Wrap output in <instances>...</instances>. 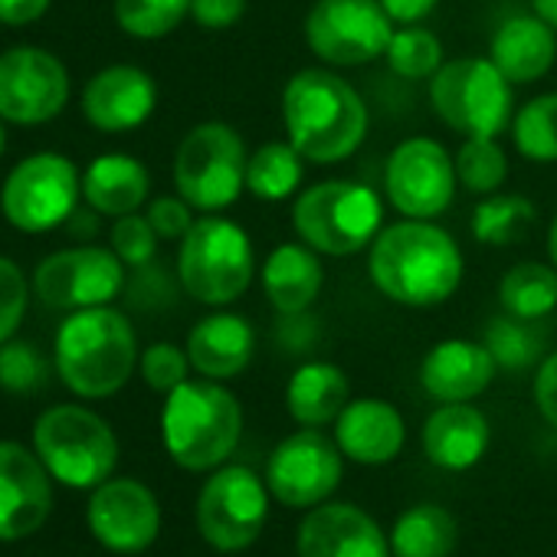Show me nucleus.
Returning <instances> with one entry per match:
<instances>
[{"label": "nucleus", "mask_w": 557, "mask_h": 557, "mask_svg": "<svg viewBox=\"0 0 557 557\" xmlns=\"http://www.w3.org/2000/svg\"><path fill=\"white\" fill-rule=\"evenodd\" d=\"M243 410L239 400L216 381H184L174 387L161 410V436L181 469H216L239 443Z\"/></svg>", "instance_id": "4"}, {"label": "nucleus", "mask_w": 557, "mask_h": 557, "mask_svg": "<svg viewBox=\"0 0 557 557\" xmlns=\"http://www.w3.org/2000/svg\"><path fill=\"white\" fill-rule=\"evenodd\" d=\"M515 151L534 164L557 161V92L528 99L511 119Z\"/></svg>", "instance_id": "33"}, {"label": "nucleus", "mask_w": 557, "mask_h": 557, "mask_svg": "<svg viewBox=\"0 0 557 557\" xmlns=\"http://www.w3.org/2000/svg\"><path fill=\"white\" fill-rule=\"evenodd\" d=\"M259 283H262L269 306L278 315L299 319L315 306V299L325 286V269H322V259L312 246L278 243L262 262Z\"/></svg>", "instance_id": "22"}, {"label": "nucleus", "mask_w": 557, "mask_h": 557, "mask_svg": "<svg viewBox=\"0 0 557 557\" xmlns=\"http://www.w3.org/2000/svg\"><path fill=\"white\" fill-rule=\"evenodd\" d=\"M387 66L394 76L420 83V79H433L436 70L446 63L443 60V44L433 30L420 27V24H407L400 30H394L387 53H384Z\"/></svg>", "instance_id": "34"}, {"label": "nucleus", "mask_w": 557, "mask_h": 557, "mask_svg": "<svg viewBox=\"0 0 557 557\" xmlns=\"http://www.w3.org/2000/svg\"><path fill=\"white\" fill-rule=\"evenodd\" d=\"M488 60L511 83H537L557 60V34L537 14H515L502 21L488 40Z\"/></svg>", "instance_id": "24"}, {"label": "nucleus", "mask_w": 557, "mask_h": 557, "mask_svg": "<svg viewBox=\"0 0 557 557\" xmlns=\"http://www.w3.org/2000/svg\"><path fill=\"white\" fill-rule=\"evenodd\" d=\"M381 4L394 24L407 27V24H420L423 17H430L440 0H381Z\"/></svg>", "instance_id": "46"}, {"label": "nucleus", "mask_w": 557, "mask_h": 557, "mask_svg": "<svg viewBox=\"0 0 557 557\" xmlns=\"http://www.w3.org/2000/svg\"><path fill=\"white\" fill-rule=\"evenodd\" d=\"M293 226L319 256H355L384 230V200L361 181H322L296 197Z\"/></svg>", "instance_id": "6"}, {"label": "nucleus", "mask_w": 557, "mask_h": 557, "mask_svg": "<svg viewBox=\"0 0 557 557\" xmlns=\"http://www.w3.org/2000/svg\"><path fill=\"white\" fill-rule=\"evenodd\" d=\"M151 190V174L148 168L122 151L99 154L86 171H83V197L86 203L102 213V216H125L141 210Z\"/></svg>", "instance_id": "27"}, {"label": "nucleus", "mask_w": 557, "mask_h": 557, "mask_svg": "<svg viewBox=\"0 0 557 557\" xmlns=\"http://www.w3.org/2000/svg\"><path fill=\"white\" fill-rule=\"evenodd\" d=\"M498 306L505 315L537 322L557 309V269L550 262H515L498 283Z\"/></svg>", "instance_id": "29"}, {"label": "nucleus", "mask_w": 557, "mask_h": 557, "mask_svg": "<svg viewBox=\"0 0 557 557\" xmlns=\"http://www.w3.org/2000/svg\"><path fill=\"white\" fill-rule=\"evenodd\" d=\"M27 302H30V283L24 269L0 256V345L11 342L27 315Z\"/></svg>", "instance_id": "40"}, {"label": "nucleus", "mask_w": 557, "mask_h": 557, "mask_svg": "<svg viewBox=\"0 0 557 557\" xmlns=\"http://www.w3.org/2000/svg\"><path fill=\"white\" fill-rule=\"evenodd\" d=\"M53 508L47 466L21 443H0V541L34 534Z\"/></svg>", "instance_id": "18"}, {"label": "nucleus", "mask_w": 557, "mask_h": 557, "mask_svg": "<svg viewBox=\"0 0 557 557\" xmlns=\"http://www.w3.org/2000/svg\"><path fill=\"white\" fill-rule=\"evenodd\" d=\"M50 11V0H0V24L27 27Z\"/></svg>", "instance_id": "45"}, {"label": "nucleus", "mask_w": 557, "mask_h": 557, "mask_svg": "<svg viewBox=\"0 0 557 557\" xmlns=\"http://www.w3.org/2000/svg\"><path fill=\"white\" fill-rule=\"evenodd\" d=\"M534 220H537V207L528 197L488 194L472 213V236L482 246H511L524 239Z\"/></svg>", "instance_id": "32"}, {"label": "nucleus", "mask_w": 557, "mask_h": 557, "mask_svg": "<svg viewBox=\"0 0 557 557\" xmlns=\"http://www.w3.org/2000/svg\"><path fill=\"white\" fill-rule=\"evenodd\" d=\"M299 557H391V541L358 505H319L299 528Z\"/></svg>", "instance_id": "20"}, {"label": "nucleus", "mask_w": 557, "mask_h": 557, "mask_svg": "<svg viewBox=\"0 0 557 557\" xmlns=\"http://www.w3.org/2000/svg\"><path fill=\"white\" fill-rule=\"evenodd\" d=\"M302 177L306 158L293 148V141H265L249 154L246 164V190L265 203H278L299 194Z\"/></svg>", "instance_id": "30"}, {"label": "nucleus", "mask_w": 557, "mask_h": 557, "mask_svg": "<svg viewBox=\"0 0 557 557\" xmlns=\"http://www.w3.org/2000/svg\"><path fill=\"white\" fill-rule=\"evenodd\" d=\"M47 381V361L30 342L0 345V387L8 394H34Z\"/></svg>", "instance_id": "38"}, {"label": "nucleus", "mask_w": 557, "mask_h": 557, "mask_svg": "<svg viewBox=\"0 0 557 557\" xmlns=\"http://www.w3.org/2000/svg\"><path fill=\"white\" fill-rule=\"evenodd\" d=\"M456 158V177L469 194H498L508 177V154L495 138H466Z\"/></svg>", "instance_id": "35"}, {"label": "nucleus", "mask_w": 557, "mask_h": 557, "mask_svg": "<svg viewBox=\"0 0 557 557\" xmlns=\"http://www.w3.org/2000/svg\"><path fill=\"white\" fill-rule=\"evenodd\" d=\"M342 482V449L319 430L306 426L278 443L265 466L269 492L289 505L309 508L325 502Z\"/></svg>", "instance_id": "16"}, {"label": "nucleus", "mask_w": 557, "mask_h": 557, "mask_svg": "<svg viewBox=\"0 0 557 557\" xmlns=\"http://www.w3.org/2000/svg\"><path fill=\"white\" fill-rule=\"evenodd\" d=\"M488 420L469 404H443L423 426V449L433 466L449 472L472 469L488 449Z\"/></svg>", "instance_id": "26"}, {"label": "nucleus", "mask_w": 557, "mask_h": 557, "mask_svg": "<svg viewBox=\"0 0 557 557\" xmlns=\"http://www.w3.org/2000/svg\"><path fill=\"white\" fill-rule=\"evenodd\" d=\"M4 151H8V135H4V125H0V158H4Z\"/></svg>", "instance_id": "49"}, {"label": "nucleus", "mask_w": 557, "mask_h": 557, "mask_svg": "<svg viewBox=\"0 0 557 557\" xmlns=\"http://www.w3.org/2000/svg\"><path fill=\"white\" fill-rule=\"evenodd\" d=\"M249 151L239 132L226 122L194 125L174 154V187L200 213L226 210L246 190Z\"/></svg>", "instance_id": "9"}, {"label": "nucleus", "mask_w": 557, "mask_h": 557, "mask_svg": "<svg viewBox=\"0 0 557 557\" xmlns=\"http://www.w3.org/2000/svg\"><path fill=\"white\" fill-rule=\"evenodd\" d=\"M83 177L76 164L57 151L24 158L0 187V213L24 233H50L76 216Z\"/></svg>", "instance_id": "10"}, {"label": "nucleus", "mask_w": 557, "mask_h": 557, "mask_svg": "<svg viewBox=\"0 0 557 557\" xmlns=\"http://www.w3.org/2000/svg\"><path fill=\"white\" fill-rule=\"evenodd\" d=\"M89 528L109 550L138 554L161 531L158 498L135 479H106L89 498Z\"/></svg>", "instance_id": "17"}, {"label": "nucleus", "mask_w": 557, "mask_h": 557, "mask_svg": "<svg viewBox=\"0 0 557 557\" xmlns=\"http://www.w3.org/2000/svg\"><path fill=\"white\" fill-rule=\"evenodd\" d=\"M547 259H550V265L557 269V213H554V220H550V226H547Z\"/></svg>", "instance_id": "48"}, {"label": "nucleus", "mask_w": 557, "mask_h": 557, "mask_svg": "<svg viewBox=\"0 0 557 557\" xmlns=\"http://www.w3.org/2000/svg\"><path fill=\"white\" fill-rule=\"evenodd\" d=\"M70 102V73L50 50L11 47L0 53V119L14 125L53 122Z\"/></svg>", "instance_id": "15"}, {"label": "nucleus", "mask_w": 557, "mask_h": 557, "mask_svg": "<svg viewBox=\"0 0 557 557\" xmlns=\"http://www.w3.org/2000/svg\"><path fill=\"white\" fill-rule=\"evenodd\" d=\"M485 348L505 371H521L537 361L541 355V335L531 332V322L521 319H495L485 329Z\"/></svg>", "instance_id": "37"}, {"label": "nucleus", "mask_w": 557, "mask_h": 557, "mask_svg": "<svg viewBox=\"0 0 557 557\" xmlns=\"http://www.w3.org/2000/svg\"><path fill=\"white\" fill-rule=\"evenodd\" d=\"M34 449L47 472L73 488L102 485L119 462V440L112 426L76 404H60L40 413L34 423Z\"/></svg>", "instance_id": "8"}, {"label": "nucleus", "mask_w": 557, "mask_h": 557, "mask_svg": "<svg viewBox=\"0 0 557 557\" xmlns=\"http://www.w3.org/2000/svg\"><path fill=\"white\" fill-rule=\"evenodd\" d=\"M138 368H141L145 384L168 397L174 387H181L187 381L190 358H187V348H177L171 342H158L138 358Z\"/></svg>", "instance_id": "41"}, {"label": "nucleus", "mask_w": 557, "mask_h": 557, "mask_svg": "<svg viewBox=\"0 0 557 557\" xmlns=\"http://www.w3.org/2000/svg\"><path fill=\"white\" fill-rule=\"evenodd\" d=\"M404 440H407L404 417L387 400H374V397L348 400V407L335 420L338 449L364 466L391 462L404 449Z\"/></svg>", "instance_id": "23"}, {"label": "nucleus", "mask_w": 557, "mask_h": 557, "mask_svg": "<svg viewBox=\"0 0 557 557\" xmlns=\"http://www.w3.org/2000/svg\"><path fill=\"white\" fill-rule=\"evenodd\" d=\"M394 37V21L381 0H315L306 14V44L338 70L384 60Z\"/></svg>", "instance_id": "11"}, {"label": "nucleus", "mask_w": 557, "mask_h": 557, "mask_svg": "<svg viewBox=\"0 0 557 557\" xmlns=\"http://www.w3.org/2000/svg\"><path fill=\"white\" fill-rule=\"evenodd\" d=\"M158 106L154 79L128 63L106 66L83 89V115L92 128L119 135L145 125Z\"/></svg>", "instance_id": "19"}, {"label": "nucleus", "mask_w": 557, "mask_h": 557, "mask_svg": "<svg viewBox=\"0 0 557 557\" xmlns=\"http://www.w3.org/2000/svg\"><path fill=\"white\" fill-rule=\"evenodd\" d=\"M456 158L436 138L400 141L384 164L387 203L410 220H436L456 197Z\"/></svg>", "instance_id": "13"}, {"label": "nucleus", "mask_w": 557, "mask_h": 557, "mask_svg": "<svg viewBox=\"0 0 557 557\" xmlns=\"http://www.w3.org/2000/svg\"><path fill=\"white\" fill-rule=\"evenodd\" d=\"M534 404L541 417L557 430V351L547 355L534 374Z\"/></svg>", "instance_id": "44"}, {"label": "nucleus", "mask_w": 557, "mask_h": 557, "mask_svg": "<svg viewBox=\"0 0 557 557\" xmlns=\"http://www.w3.org/2000/svg\"><path fill=\"white\" fill-rule=\"evenodd\" d=\"M269 515V495L262 479L246 466L216 469L197 502V528L216 550L249 547Z\"/></svg>", "instance_id": "14"}, {"label": "nucleus", "mask_w": 557, "mask_h": 557, "mask_svg": "<svg viewBox=\"0 0 557 557\" xmlns=\"http://www.w3.org/2000/svg\"><path fill=\"white\" fill-rule=\"evenodd\" d=\"M109 236H112L115 256H119L125 265H132V269H145V265H151L154 256H158V239H161V236L154 233L151 220L141 216L138 210H135V213H125V216H115Z\"/></svg>", "instance_id": "39"}, {"label": "nucleus", "mask_w": 557, "mask_h": 557, "mask_svg": "<svg viewBox=\"0 0 557 557\" xmlns=\"http://www.w3.org/2000/svg\"><path fill=\"white\" fill-rule=\"evenodd\" d=\"M498 371V361L492 351L469 338H446L430 348V355L420 364V384L423 391L440 404H469L479 397Z\"/></svg>", "instance_id": "21"}, {"label": "nucleus", "mask_w": 557, "mask_h": 557, "mask_svg": "<svg viewBox=\"0 0 557 557\" xmlns=\"http://www.w3.org/2000/svg\"><path fill=\"white\" fill-rule=\"evenodd\" d=\"M283 128L286 141L312 164L348 161L368 135V106L361 92L338 73L312 66L299 70L283 89Z\"/></svg>", "instance_id": "2"}, {"label": "nucleus", "mask_w": 557, "mask_h": 557, "mask_svg": "<svg viewBox=\"0 0 557 557\" xmlns=\"http://www.w3.org/2000/svg\"><path fill=\"white\" fill-rule=\"evenodd\" d=\"M466 272L459 243L433 220H397L384 226L368 252L374 289L407 309H433L456 296Z\"/></svg>", "instance_id": "1"}, {"label": "nucleus", "mask_w": 557, "mask_h": 557, "mask_svg": "<svg viewBox=\"0 0 557 557\" xmlns=\"http://www.w3.org/2000/svg\"><path fill=\"white\" fill-rule=\"evenodd\" d=\"M53 361L73 394L89 400L112 397L128 384L138 364L135 329L109 306L79 309L60 325Z\"/></svg>", "instance_id": "3"}, {"label": "nucleus", "mask_w": 557, "mask_h": 557, "mask_svg": "<svg viewBox=\"0 0 557 557\" xmlns=\"http://www.w3.org/2000/svg\"><path fill=\"white\" fill-rule=\"evenodd\" d=\"M243 14H246V0H190L194 24L210 34L236 27L243 21Z\"/></svg>", "instance_id": "43"}, {"label": "nucleus", "mask_w": 557, "mask_h": 557, "mask_svg": "<svg viewBox=\"0 0 557 557\" xmlns=\"http://www.w3.org/2000/svg\"><path fill=\"white\" fill-rule=\"evenodd\" d=\"M436 119L462 138H495L515 115L511 83L488 57H459L430 79Z\"/></svg>", "instance_id": "7"}, {"label": "nucleus", "mask_w": 557, "mask_h": 557, "mask_svg": "<svg viewBox=\"0 0 557 557\" xmlns=\"http://www.w3.org/2000/svg\"><path fill=\"white\" fill-rule=\"evenodd\" d=\"M348 394H351V384L338 364L309 361L289 377L286 407H289L296 423L319 430V426L335 423L342 417V410L348 407Z\"/></svg>", "instance_id": "28"}, {"label": "nucleus", "mask_w": 557, "mask_h": 557, "mask_svg": "<svg viewBox=\"0 0 557 557\" xmlns=\"http://www.w3.org/2000/svg\"><path fill=\"white\" fill-rule=\"evenodd\" d=\"M184 17H190V0H115V24L135 40L171 37Z\"/></svg>", "instance_id": "36"}, {"label": "nucleus", "mask_w": 557, "mask_h": 557, "mask_svg": "<svg viewBox=\"0 0 557 557\" xmlns=\"http://www.w3.org/2000/svg\"><path fill=\"white\" fill-rule=\"evenodd\" d=\"M154 226V233L161 239H184V233L194 226V207L177 194V197H158L148 203V213H145Z\"/></svg>", "instance_id": "42"}, {"label": "nucleus", "mask_w": 557, "mask_h": 557, "mask_svg": "<svg viewBox=\"0 0 557 557\" xmlns=\"http://www.w3.org/2000/svg\"><path fill=\"white\" fill-rule=\"evenodd\" d=\"M256 351L252 325L236 312H213L200 319L187 335L190 368L210 381H230L243 374Z\"/></svg>", "instance_id": "25"}, {"label": "nucleus", "mask_w": 557, "mask_h": 557, "mask_svg": "<svg viewBox=\"0 0 557 557\" xmlns=\"http://www.w3.org/2000/svg\"><path fill=\"white\" fill-rule=\"evenodd\" d=\"M256 249L249 233L230 216L207 213L194 220L177 246L181 289L200 306H230L252 286Z\"/></svg>", "instance_id": "5"}, {"label": "nucleus", "mask_w": 557, "mask_h": 557, "mask_svg": "<svg viewBox=\"0 0 557 557\" xmlns=\"http://www.w3.org/2000/svg\"><path fill=\"white\" fill-rule=\"evenodd\" d=\"M531 8L541 21H547L557 30V0H531Z\"/></svg>", "instance_id": "47"}, {"label": "nucleus", "mask_w": 557, "mask_h": 557, "mask_svg": "<svg viewBox=\"0 0 557 557\" xmlns=\"http://www.w3.org/2000/svg\"><path fill=\"white\" fill-rule=\"evenodd\" d=\"M125 262L109 246H70L34 269V293L47 309L79 312L122 296Z\"/></svg>", "instance_id": "12"}, {"label": "nucleus", "mask_w": 557, "mask_h": 557, "mask_svg": "<svg viewBox=\"0 0 557 557\" xmlns=\"http://www.w3.org/2000/svg\"><path fill=\"white\" fill-rule=\"evenodd\" d=\"M453 547H456V521L440 505L407 508L391 531V550L397 557H446Z\"/></svg>", "instance_id": "31"}]
</instances>
